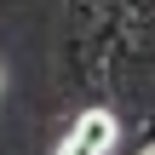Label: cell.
<instances>
[{
    "instance_id": "6da1fadb",
    "label": "cell",
    "mask_w": 155,
    "mask_h": 155,
    "mask_svg": "<svg viewBox=\"0 0 155 155\" xmlns=\"http://www.w3.org/2000/svg\"><path fill=\"white\" fill-rule=\"evenodd\" d=\"M115 138H121L115 115H109V109H86V115H75V121H69V132H63L58 155H109V150H115Z\"/></svg>"
},
{
    "instance_id": "7a4b0ae2",
    "label": "cell",
    "mask_w": 155,
    "mask_h": 155,
    "mask_svg": "<svg viewBox=\"0 0 155 155\" xmlns=\"http://www.w3.org/2000/svg\"><path fill=\"white\" fill-rule=\"evenodd\" d=\"M144 155H150V150H144Z\"/></svg>"
}]
</instances>
